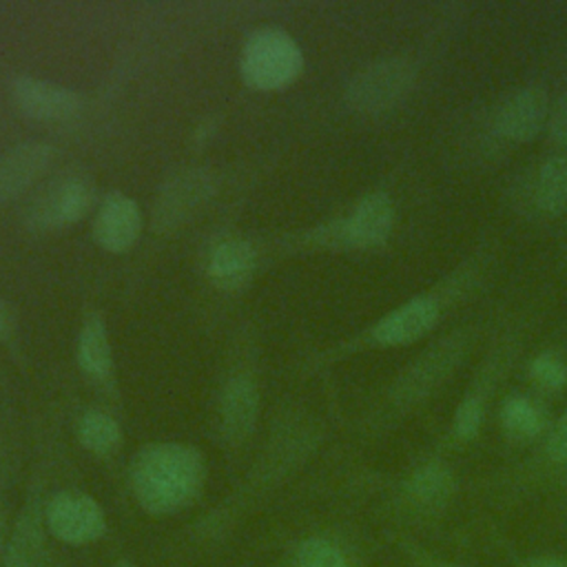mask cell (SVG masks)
Returning a JSON list of instances; mask_svg holds the SVG:
<instances>
[{
    "label": "cell",
    "instance_id": "1",
    "mask_svg": "<svg viewBox=\"0 0 567 567\" xmlns=\"http://www.w3.org/2000/svg\"><path fill=\"white\" fill-rule=\"evenodd\" d=\"M204 476V461L193 447L157 443L135 456L131 487L146 512L173 514L199 494Z\"/></svg>",
    "mask_w": 567,
    "mask_h": 567
},
{
    "label": "cell",
    "instance_id": "2",
    "mask_svg": "<svg viewBox=\"0 0 567 567\" xmlns=\"http://www.w3.org/2000/svg\"><path fill=\"white\" fill-rule=\"evenodd\" d=\"M303 66L301 49L281 29L255 31L241 53V73L255 89H279L292 82Z\"/></svg>",
    "mask_w": 567,
    "mask_h": 567
},
{
    "label": "cell",
    "instance_id": "3",
    "mask_svg": "<svg viewBox=\"0 0 567 567\" xmlns=\"http://www.w3.org/2000/svg\"><path fill=\"white\" fill-rule=\"evenodd\" d=\"M414 66L405 58L379 60L352 78L346 97L359 111H383L403 100L414 84Z\"/></svg>",
    "mask_w": 567,
    "mask_h": 567
},
{
    "label": "cell",
    "instance_id": "4",
    "mask_svg": "<svg viewBox=\"0 0 567 567\" xmlns=\"http://www.w3.org/2000/svg\"><path fill=\"white\" fill-rule=\"evenodd\" d=\"M49 532L71 545H84L100 538L106 529L102 507L82 492H60L47 505Z\"/></svg>",
    "mask_w": 567,
    "mask_h": 567
},
{
    "label": "cell",
    "instance_id": "5",
    "mask_svg": "<svg viewBox=\"0 0 567 567\" xmlns=\"http://www.w3.org/2000/svg\"><path fill=\"white\" fill-rule=\"evenodd\" d=\"M213 177L206 171H184L175 175L157 195L153 208L155 228L168 230L179 226L206 204V199L213 195Z\"/></svg>",
    "mask_w": 567,
    "mask_h": 567
},
{
    "label": "cell",
    "instance_id": "6",
    "mask_svg": "<svg viewBox=\"0 0 567 567\" xmlns=\"http://www.w3.org/2000/svg\"><path fill=\"white\" fill-rule=\"evenodd\" d=\"M93 204V186L86 177L71 175L51 184L33 204L29 224L33 228H58L80 219Z\"/></svg>",
    "mask_w": 567,
    "mask_h": 567
},
{
    "label": "cell",
    "instance_id": "7",
    "mask_svg": "<svg viewBox=\"0 0 567 567\" xmlns=\"http://www.w3.org/2000/svg\"><path fill=\"white\" fill-rule=\"evenodd\" d=\"M11 93L22 113L35 120H47V122L69 120L82 106L80 95L73 93L71 89L47 82V80L27 78V75L13 82Z\"/></svg>",
    "mask_w": 567,
    "mask_h": 567
},
{
    "label": "cell",
    "instance_id": "8",
    "mask_svg": "<svg viewBox=\"0 0 567 567\" xmlns=\"http://www.w3.org/2000/svg\"><path fill=\"white\" fill-rule=\"evenodd\" d=\"M142 230V215L137 204L122 195L111 193L97 208L95 221H93V235L95 241L113 252L126 250L133 246Z\"/></svg>",
    "mask_w": 567,
    "mask_h": 567
},
{
    "label": "cell",
    "instance_id": "9",
    "mask_svg": "<svg viewBox=\"0 0 567 567\" xmlns=\"http://www.w3.org/2000/svg\"><path fill=\"white\" fill-rule=\"evenodd\" d=\"M436 319L439 303L430 297H416L379 319L372 330V339L381 346H403L430 332Z\"/></svg>",
    "mask_w": 567,
    "mask_h": 567
},
{
    "label": "cell",
    "instance_id": "10",
    "mask_svg": "<svg viewBox=\"0 0 567 567\" xmlns=\"http://www.w3.org/2000/svg\"><path fill=\"white\" fill-rule=\"evenodd\" d=\"M394 208L385 193L365 195L354 213L339 226L341 241L348 246H379L392 230Z\"/></svg>",
    "mask_w": 567,
    "mask_h": 567
},
{
    "label": "cell",
    "instance_id": "11",
    "mask_svg": "<svg viewBox=\"0 0 567 567\" xmlns=\"http://www.w3.org/2000/svg\"><path fill=\"white\" fill-rule=\"evenodd\" d=\"M547 115V100L540 89H520L509 95L496 113V131L516 142L532 140Z\"/></svg>",
    "mask_w": 567,
    "mask_h": 567
},
{
    "label": "cell",
    "instance_id": "12",
    "mask_svg": "<svg viewBox=\"0 0 567 567\" xmlns=\"http://www.w3.org/2000/svg\"><path fill=\"white\" fill-rule=\"evenodd\" d=\"M51 146L42 142H24L0 155V199L22 193L51 162Z\"/></svg>",
    "mask_w": 567,
    "mask_h": 567
},
{
    "label": "cell",
    "instance_id": "13",
    "mask_svg": "<svg viewBox=\"0 0 567 567\" xmlns=\"http://www.w3.org/2000/svg\"><path fill=\"white\" fill-rule=\"evenodd\" d=\"M257 390L248 379H233L221 394V427L230 441H244L257 419Z\"/></svg>",
    "mask_w": 567,
    "mask_h": 567
},
{
    "label": "cell",
    "instance_id": "14",
    "mask_svg": "<svg viewBox=\"0 0 567 567\" xmlns=\"http://www.w3.org/2000/svg\"><path fill=\"white\" fill-rule=\"evenodd\" d=\"M252 264H255V252L250 244L239 239H228L213 250L208 270L215 277V281L224 286H233V284H241L250 275Z\"/></svg>",
    "mask_w": 567,
    "mask_h": 567
},
{
    "label": "cell",
    "instance_id": "15",
    "mask_svg": "<svg viewBox=\"0 0 567 567\" xmlns=\"http://www.w3.org/2000/svg\"><path fill=\"white\" fill-rule=\"evenodd\" d=\"M42 551V527L33 512H24L11 534L7 547V567H38Z\"/></svg>",
    "mask_w": 567,
    "mask_h": 567
},
{
    "label": "cell",
    "instance_id": "16",
    "mask_svg": "<svg viewBox=\"0 0 567 567\" xmlns=\"http://www.w3.org/2000/svg\"><path fill=\"white\" fill-rule=\"evenodd\" d=\"M461 354V348L456 346V341H445L436 348H432L412 370L410 377L405 379V392L412 394H423L427 392V388L432 383H436L456 361V357Z\"/></svg>",
    "mask_w": 567,
    "mask_h": 567
},
{
    "label": "cell",
    "instance_id": "17",
    "mask_svg": "<svg viewBox=\"0 0 567 567\" xmlns=\"http://www.w3.org/2000/svg\"><path fill=\"white\" fill-rule=\"evenodd\" d=\"M536 204L547 213H558L567 208V155H558L547 159L534 186Z\"/></svg>",
    "mask_w": 567,
    "mask_h": 567
},
{
    "label": "cell",
    "instance_id": "18",
    "mask_svg": "<svg viewBox=\"0 0 567 567\" xmlns=\"http://www.w3.org/2000/svg\"><path fill=\"white\" fill-rule=\"evenodd\" d=\"M452 489H454V478L450 470L441 463H427L419 467L408 481V494L412 496V501L425 507L443 503L452 494Z\"/></svg>",
    "mask_w": 567,
    "mask_h": 567
},
{
    "label": "cell",
    "instance_id": "19",
    "mask_svg": "<svg viewBox=\"0 0 567 567\" xmlns=\"http://www.w3.org/2000/svg\"><path fill=\"white\" fill-rule=\"evenodd\" d=\"M78 359L80 365L93 377H104L111 370V348L106 330L97 317H91L80 332Z\"/></svg>",
    "mask_w": 567,
    "mask_h": 567
},
{
    "label": "cell",
    "instance_id": "20",
    "mask_svg": "<svg viewBox=\"0 0 567 567\" xmlns=\"http://www.w3.org/2000/svg\"><path fill=\"white\" fill-rule=\"evenodd\" d=\"M78 436H80V443L95 454H109L122 441L120 425L109 414L97 410H91L80 419Z\"/></svg>",
    "mask_w": 567,
    "mask_h": 567
},
{
    "label": "cell",
    "instance_id": "21",
    "mask_svg": "<svg viewBox=\"0 0 567 567\" xmlns=\"http://www.w3.org/2000/svg\"><path fill=\"white\" fill-rule=\"evenodd\" d=\"M501 421L509 434L520 436V439L536 436L543 427V416H540L538 408L525 396L505 399V403L501 408Z\"/></svg>",
    "mask_w": 567,
    "mask_h": 567
},
{
    "label": "cell",
    "instance_id": "22",
    "mask_svg": "<svg viewBox=\"0 0 567 567\" xmlns=\"http://www.w3.org/2000/svg\"><path fill=\"white\" fill-rule=\"evenodd\" d=\"M295 567H346V560L332 543L323 538H308L297 551Z\"/></svg>",
    "mask_w": 567,
    "mask_h": 567
},
{
    "label": "cell",
    "instance_id": "23",
    "mask_svg": "<svg viewBox=\"0 0 567 567\" xmlns=\"http://www.w3.org/2000/svg\"><path fill=\"white\" fill-rule=\"evenodd\" d=\"M532 377L543 385V388H549V390H558L565 385L567 381V368L565 363L551 354V352H543L538 354L534 361H532Z\"/></svg>",
    "mask_w": 567,
    "mask_h": 567
},
{
    "label": "cell",
    "instance_id": "24",
    "mask_svg": "<svg viewBox=\"0 0 567 567\" xmlns=\"http://www.w3.org/2000/svg\"><path fill=\"white\" fill-rule=\"evenodd\" d=\"M483 423V403L476 396H467L454 416V432L458 439H472L476 436L478 427Z\"/></svg>",
    "mask_w": 567,
    "mask_h": 567
},
{
    "label": "cell",
    "instance_id": "25",
    "mask_svg": "<svg viewBox=\"0 0 567 567\" xmlns=\"http://www.w3.org/2000/svg\"><path fill=\"white\" fill-rule=\"evenodd\" d=\"M547 454L554 461H567V410L563 412V416L558 419V423L554 425V430L549 434Z\"/></svg>",
    "mask_w": 567,
    "mask_h": 567
},
{
    "label": "cell",
    "instance_id": "26",
    "mask_svg": "<svg viewBox=\"0 0 567 567\" xmlns=\"http://www.w3.org/2000/svg\"><path fill=\"white\" fill-rule=\"evenodd\" d=\"M549 133L558 144L567 146V95H563L556 102V106L549 115Z\"/></svg>",
    "mask_w": 567,
    "mask_h": 567
},
{
    "label": "cell",
    "instance_id": "27",
    "mask_svg": "<svg viewBox=\"0 0 567 567\" xmlns=\"http://www.w3.org/2000/svg\"><path fill=\"white\" fill-rule=\"evenodd\" d=\"M527 567H567L565 558H554V556H543L532 560Z\"/></svg>",
    "mask_w": 567,
    "mask_h": 567
},
{
    "label": "cell",
    "instance_id": "28",
    "mask_svg": "<svg viewBox=\"0 0 567 567\" xmlns=\"http://www.w3.org/2000/svg\"><path fill=\"white\" fill-rule=\"evenodd\" d=\"M4 321H7V317H4V312H2V308H0V332H2V328H4Z\"/></svg>",
    "mask_w": 567,
    "mask_h": 567
},
{
    "label": "cell",
    "instance_id": "29",
    "mask_svg": "<svg viewBox=\"0 0 567 567\" xmlns=\"http://www.w3.org/2000/svg\"><path fill=\"white\" fill-rule=\"evenodd\" d=\"M115 567H135L133 563H128V560H120Z\"/></svg>",
    "mask_w": 567,
    "mask_h": 567
},
{
    "label": "cell",
    "instance_id": "30",
    "mask_svg": "<svg viewBox=\"0 0 567 567\" xmlns=\"http://www.w3.org/2000/svg\"><path fill=\"white\" fill-rule=\"evenodd\" d=\"M2 532H4V525H2V518H0V549H2Z\"/></svg>",
    "mask_w": 567,
    "mask_h": 567
}]
</instances>
